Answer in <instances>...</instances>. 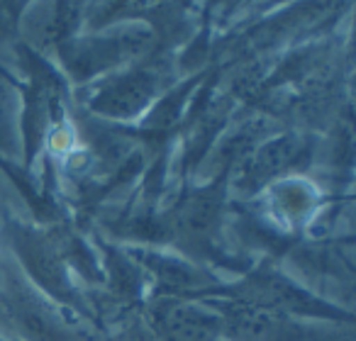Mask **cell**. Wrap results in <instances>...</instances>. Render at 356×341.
Returning a JSON list of instances; mask_svg holds the SVG:
<instances>
[{
	"mask_svg": "<svg viewBox=\"0 0 356 341\" xmlns=\"http://www.w3.org/2000/svg\"><path fill=\"white\" fill-rule=\"evenodd\" d=\"M124 253L137 263L139 271L152 278L154 285H159L161 295L200 300V297L215 295L222 288L213 273L181 256H171V253L156 251L152 247H132Z\"/></svg>",
	"mask_w": 356,
	"mask_h": 341,
	"instance_id": "cell-8",
	"label": "cell"
},
{
	"mask_svg": "<svg viewBox=\"0 0 356 341\" xmlns=\"http://www.w3.org/2000/svg\"><path fill=\"white\" fill-rule=\"evenodd\" d=\"M156 341H222L220 315L205 300L159 295L147 310Z\"/></svg>",
	"mask_w": 356,
	"mask_h": 341,
	"instance_id": "cell-7",
	"label": "cell"
},
{
	"mask_svg": "<svg viewBox=\"0 0 356 341\" xmlns=\"http://www.w3.org/2000/svg\"><path fill=\"white\" fill-rule=\"evenodd\" d=\"M225 181L227 176H220L213 185L195 188L181 203L176 205L168 219H163V242L176 239L184 247H208L210 237L215 234L222 215L225 203Z\"/></svg>",
	"mask_w": 356,
	"mask_h": 341,
	"instance_id": "cell-9",
	"label": "cell"
},
{
	"mask_svg": "<svg viewBox=\"0 0 356 341\" xmlns=\"http://www.w3.org/2000/svg\"><path fill=\"white\" fill-rule=\"evenodd\" d=\"M310 144L300 134L266 137L229 171L232 188L242 198L259 195V190L271 188L276 181H286L293 171H302L310 161Z\"/></svg>",
	"mask_w": 356,
	"mask_h": 341,
	"instance_id": "cell-5",
	"label": "cell"
},
{
	"mask_svg": "<svg viewBox=\"0 0 356 341\" xmlns=\"http://www.w3.org/2000/svg\"><path fill=\"white\" fill-rule=\"evenodd\" d=\"M10 242L20 258L22 268L30 273L37 288L54 297L61 305L79 307V290L71 283L69 263L59 247L56 229H37V227H22L13 224L10 227Z\"/></svg>",
	"mask_w": 356,
	"mask_h": 341,
	"instance_id": "cell-6",
	"label": "cell"
},
{
	"mask_svg": "<svg viewBox=\"0 0 356 341\" xmlns=\"http://www.w3.org/2000/svg\"><path fill=\"white\" fill-rule=\"evenodd\" d=\"M215 295H227L261 307H271V310L302 322H354V315L349 310H341V307L322 300L305 285H298L293 278L271 266H259L237 285L220 288Z\"/></svg>",
	"mask_w": 356,
	"mask_h": 341,
	"instance_id": "cell-2",
	"label": "cell"
},
{
	"mask_svg": "<svg viewBox=\"0 0 356 341\" xmlns=\"http://www.w3.org/2000/svg\"><path fill=\"white\" fill-rule=\"evenodd\" d=\"M13 285L15 288L3 297V310L8 312L13 326L22 331V336H27L30 341H69L64 324L56 319L51 307H47L27 288L17 283Z\"/></svg>",
	"mask_w": 356,
	"mask_h": 341,
	"instance_id": "cell-11",
	"label": "cell"
},
{
	"mask_svg": "<svg viewBox=\"0 0 356 341\" xmlns=\"http://www.w3.org/2000/svg\"><path fill=\"white\" fill-rule=\"evenodd\" d=\"M222 322V341H315L322 322H302L227 295L200 297Z\"/></svg>",
	"mask_w": 356,
	"mask_h": 341,
	"instance_id": "cell-4",
	"label": "cell"
},
{
	"mask_svg": "<svg viewBox=\"0 0 356 341\" xmlns=\"http://www.w3.org/2000/svg\"><path fill=\"white\" fill-rule=\"evenodd\" d=\"M310 185L298 183V181H278L271 185L273 200H276V215H281L283 219H300L305 213H310L312 205V193Z\"/></svg>",
	"mask_w": 356,
	"mask_h": 341,
	"instance_id": "cell-13",
	"label": "cell"
},
{
	"mask_svg": "<svg viewBox=\"0 0 356 341\" xmlns=\"http://www.w3.org/2000/svg\"><path fill=\"white\" fill-rule=\"evenodd\" d=\"M86 6L81 3H47L35 6L32 13H22V35L30 42V49H59L76 35H81L83 27Z\"/></svg>",
	"mask_w": 356,
	"mask_h": 341,
	"instance_id": "cell-10",
	"label": "cell"
},
{
	"mask_svg": "<svg viewBox=\"0 0 356 341\" xmlns=\"http://www.w3.org/2000/svg\"><path fill=\"white\" fill-rule=\"evenodd\" d=\"M166 85V64L147 56L139 64L90 83L86 105L93 115L110 122H132L149 113Z\"/></svg>",
	"mask_w": 356,
	"mask_h": 341,
	"instance_id": "cell-3",
	"label": "cell"
},
{
	"mask_svg": "<svg viewBox=\"0 0 356 341\" xmlns=\"http://www.w3.org/2000/svg\"><path fill=\"white\" fill-rule=\"evenodd\" d=\"M22 117V93L20 85L13 81L10 74L0 69V153L17 156L22 147L20 132Z\"/></svg>",
	"mask_w": 356,
	"mask_h": 341,
	"instance_id": "cell-12",
	"label": "cell"
},
{
	"mask_svg": "<svg viewBox=\"0 0 356 341\" xmlns=\"http://www.w3.org/2000/svg\"><path fill=\"white\" fill-rule=\"evenodd\" d=\"M156 32L152 25L142 20H120L76 35L56 49V56L66 78L90 85L152 56Z\"/></svg>",
	"mask_w": 356,
	"mask_h": 341,
	"instance_id": "cell-1",
	"label": "cell"
}]
</instances>
